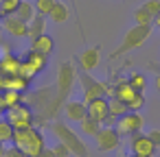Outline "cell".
I'll return each mask as SVG.
<instances>
[{
    "mask_svg": "<svg viewBox=\"0 0 160 157\" xmlns=\"http://www.w3.org/2000/svg\"><path fill=\"white\" fill-rule=\"evenodd\" d=\"M13 146H18L20 150H24L27 157H38L44 148H46V137L40 129L29 127V129H16L13 135Z\"/></svg>",
    "mask_w": 160,
    "mask_h": 157,
    "instance_id": "cell-1",
    "label": "cell"
},
{
    "mask_svg": "<svg viewBox=\"0 0 160 157\" xmlns=\"http://www.w3.org/2000/svg\"><path fill=\"white\" fill-rule=\"evenodd\" d=\"M48 129L53 131V135L57 137V142H62V144H66V146L70 148L72 157H90L86 142L81 140V135H79L77 131H72V129H70V124L55 120V122H51V124H48Z\"/></svg>",
    "mask_w": 160,
    "mask_h": 157,
    "instance_id": "cell-2",
    "label": "cell"
},
{
    "mask_svg": "<svg viewBox=\"0 0 160 157\" xmlns=\"http://www.w3.org/2000/svg\"><path fill=\"white\" fill-rule=\"evenodd\" d=\"M151 31H153V24H151V26L134 24V26L123 35V42H121V44H118V48L112 53V57H123V55H127V53H132V50L140 48V46L149 39Z\"/></svg>",
    "mask_w": 160,
    "mask_h": 157,
    "instance_id": "cell-3",
    "label": "cell"
},
{
    "mask_svg": "<svg viewBox=\"0 0 160 157\" xmlns=\"http://www.w3.org/2000/svg\"><path fill=\"white\" fill-rule=\"evenodd\" d=\"M79 81V72H77V66L75 61H62L59 68H57V81H55V90L59 94V98L66 103L75 83Z\"/></svg>",
    "mask_w": 160,
    "mask_h": 157,
    "instance_id": "cell-4",
    "label": "cell"
},
{
    "mask_svg": "<svg viewBox=\"0 0 160 157\" xmlns=\"http://www.w3.org/2000/svg\"><path fill=\"white\" fill-rule=\"evenodd\" d=\"M79 85H81V96H83V103H90L94 98H101L108 94V87L103 81H97L90 72H81L79 74Z\"/></svg>",
    "mask_w": 160,
    "mask_h": 157,
    "instance_id": "cell-5",
    "label": "cell"
},
{
    "mask_svg": "<svg viewBox=\"0 0 160 157\" xmlns=\"http://www.w3.org/2000/svg\"><path fill=\"white\" fill-rule=\"evenodd\" d=\"M142 127H145V118L140 111H127L116 122V131L121 133V137H132V135L140 133Z\"/></svg>",
    "mask_w": 160,
    "mask_h": 157,
    "instance_id": "cell-6",
    "label": "cell"
},
{
    "mask_svg": "<svg viewBox=\"0 0 160 157\" xmlns=\"http://www.w3.org/2000/svg\"><path fill=\"white\" fill-rule=\"evenodd\" d=\"M5 118H7L16 129H29V127H33V122H35L33 107H29V105H24V103H22V105H18V107L7 109Z\"/></svg>",
    "mask_w": 160,
    "mask_h": 157,
    "instance_id": "cell-7",
    "label": "cell"
},
{
    "mask_svg": "<svg viewBox=\"0 0 160 157\" xmlns=\"http://www.w3.org/2000/svg\"><path fill=\"white\" fill-rule=\"evenodd\" d=\"M97 148L101 153H110V150H116L121 146V133L116 131V127H101V131L97 133Z\"/></svg>",
    "mask_w": 160,
    "mask_h": 157,
    "instance_id": "cell-8",
    "label": "cell"
},
{
    "mask_svg": "<svg viewBox=\"0 0 160 157\" xmlns=\"http://www.w3.org/2000/svg\"><path fill=\"white\" fill-rule=\"evenodd\" d=\"M129 150H132V155L153 157V153H156V144L147 137V133H145V135H142V133H136V135H132V140H129Z\"/></svg>",
    "mask_w": 160,
    "mask_h": 157,
    "instance_id": "cell-9",
    "label": "cell"
},
{
    "mask_svg": "<svg viewBox=\"0 0 160 157\" xmlns=\"http://www.w3.org/2000/svg\"><path fill=\"white\" fill-rule=\"evenodd\" d=\"M0 26L11 37H29V24L22 22L20 18H16V16H5L0 20Z\"/></svg>",
    "mask_w": 160,
    "mask_h": 157,
    "instance_id": "cell-10",
    "label": "cell"
},
{
    "mask_svg": "<svg viewBox=\"0 0 160 157\" xmlns=\"http://www.w3.org/2000/svg\"><path fill=\"white\" fill-rule=\"evenodd\" d=\"M99 63H101V48H99V46L86 48V50L77 57V66H79L81 72H92V70H97Z\"/></svg>",
    "mask_w": 160,
    "mask_h": 157,
    "instance_id": "cell-11",
    "label": "cell"
},
{
    "mask_svg": "<svg viewBox=\"0 0 160 157\" xmlns=\"http://www.w3.org/2000/svg\"><path fill=\"white\" fill-rule=\"evenodd\" d=\"M29 83L24 76L20 74H7V72H0V92L5 90H18V92H27L29 90Z\"/></svg>",
    "mask_w": 160,
    "mask_h": 157,
    "instance_id": "cell-12",
    "label": "cell"
},
{
    "mask_svg": "<svg viewBox=\"0 0 160 157\" xmlns=\"http://www.w3.org/2000/svg\"><path fill=\"white\" fill-rule=\"evenodd\" d=\"M64 116L70 120V122H81L86 116H88V105L83 100H66L64 103Z\"/></svg>",
    "mask_w": 160,
    "mask_h": 157,
    "instance_id": "cell-13",
    "label": "cell"
},
{
    "mask_svg": "<svg viewBox=\"0 0 160 157\" xmlns=\"http://www.w3.org/2000/svg\"><path fill=\"white\" fill-rule=\"evenodd\" d=\"M86 105H88V116L101 120V124H103V120L110 116V98H105V96L94 98V100H90V103H86Z\"/></svg>",
    "mask_w": 160,
    "mask_h": 157,
    "instance_id": "cell-14",
    "label": "cell"
},
{
    "mask_svg": "<svg viewBox=\"0 0 160 157\" xmlns=\"http://www.w3.org/2000/svg\"><path fill=\"white\" fill-rule=\"evenodd\" d=\"M140 92H136L134 87H132V83L127 81V79H121L116 85H114V98H118V100H123L125 105H129L136 96H138Z\"/></svg>",
    "mask_w": 160,
    "mask_h": 157,
    "instance_id": "cell-15",
    "label": "cell"
},
{
    "mask_svg": "<svg viewBox=\"0 0 160 157\" xmlns=\"http://www.w3.org/2000/svg\"><path fill=\"white\" fill-rule=\"evenodd\" d=\"M31 48L33 50H38V53H42V55H46V57H51L53 55V50H55V39L51 37V35H40V37H35V39H31Z\"/></svg>",
    "mask_w": 160,
    "mask_h": 157,
    "instance_id": "cell-16",
    "label": "cell"
},
{
    "mask_svg": "<svg viewBox=\"0 0 160 157\" xmlns=\"http://www.w3.org/2000/svg\"><path fill=\"white\" fill-rule=\"evenodd\" d=\"M20 63H22V59H18L13 53L2 55V57H0V72H7V74H18V72H20Z\"/></svg>",
    "mask_w": 160,
    "mask_h": 157,
    "instance_id": "cell-17",
    "label": "cell"
},
{
    "mask_svg": "<svg viewBox=\"0 0 160 157\" xmlns=\"http://www.w3.org/2000/svg\"><path fill=\"white\" fill-rule=\"evenodd\" d=\"M101 120H97V118H92V116H86L81 122H79V131L83 133V135H88V137H97V133L101 131Z\"/></svg>",
    "mask_w": 160,
    "mask_h": 157,
    "instance_id": "cell-18",
    "label": "cell"
},
{
    "mask_svg": "<svg viewBox=\"0 0 160 157\" xmlns=\"http://www.w3.org/2000/svg\"><path fill=\"white\" fill-rule=\"evenodd\" d=\"M24 61H27L29 66H33L38 72H42V70L46 68V63H48V57L42 55V53H38V50H33V48H29L27 55H24Z\"/></svg>",
    "mask_w": 160,
    "mask_h": 157,
    "instance_id": "cell-19",
    "label": "cell"
},
{
    "mask_svg": "<svg viewBox=\"0 0 160 157\" xmlns=\"http://www.w3.org/2000/svg\"><path fill=\"white\" fill-rule=\"evenodd\" d=\"M16 18H20L22 22H31L35 16H38V11H35V2H31V0H22L20 2V7H18V11L13 13Z\"/></svg>",
    "mask_w": 160,
    "mask_h": 157,
    "instance_id": "cell-20",
    "label": "cell"
},
{
    "mask_svg": "<svg viewBox=\"0 0 160 157\" xmlns=\"http://www.w3.org/2000/svg\"><path fill=\"white\" fill-rule=\"evenodd\" d=\"M46 33V16H35L31 22H29V39H35L40 35Z\"/></svg>",
    "mask_w": 160,
    "mask_h": 157,
    "instance_id": "cell-21",
    "label": "cell"
},
{
    "mask_svg": "<svg viewBox=\"0 0 160 157\" xmlns=\"http://www.w3.org/2000/svg\"><path fill=\"white\" fill-rule=\"evenodd\" d=\"M55 24H64L68 18H70V9L62 2V0H57V5L53 7V11H51V16H48Z\"/></svg>",
    "mask_w": 160,
    "mask_h": 157,
    "instance_id": "cell-22",
    "label": "cell"
},
{
    "mask_svg": "<svg viewBox=\"0 0 160 157\" xmlns=\"http://www.w3.org/2000/svg\"><path fill=\"white\" fill-rule=\"evenodd\" d=\"M13 135H16V127L7 118H0V142H2V144H11Z\"/></svg>",
    "mask_w": 160,
    "mask_h": 157,
    "instance_id": "cell-23",
    "label": "cell"
},
{
    "mask_svg": "<svg viewBox=\"0 0 160 157\" xmlns=\"http://www.w3.org/2000/svg\"><path fill=\"white\" fill-rule=\"evenodd\" d=\"M2 96H5V103H7L9 109H11V107H18V105L24 103V96H22V92H18V90H5Z\"/></svg>",
    "mask_w": 160,
    "mask_h": 157,
    "instance_id": "cell-24",
    "label": "cell"
},
{
    "mask_svg": "<svg viewBox=\"0 0 160 157\" xmlns=\"http://www.w3.org/2000/svg\"><path fill=\"white\" fill-rule=\"evenodd\" d=\"M127 81L132 83V87H134L136 92H140V94H145V90H147V76H145L142 72H132Z\"/></svg>",
    "mask_w": 160,
    "mask_h": 157,
    "instance_id": "cell-25",
    "label": "cell"
},
{
    "mask_svg": "<svg viewBox=\"0 0 160 157\" xmlns=\"http://www.w3.org/2000/svg\"><path fill=\"white\" fill-rule=\"evenodd\" d=\"M129 109H127V105L123 103V100H118V98H110V116H114V118H121V116H125Z\"/></svg>",
    "mask_w": 160,
    "mask_h": 157,
    "instance_id": "cell-26",
    "label": "cell"
},
{
    "mask_svg": "<svg viewBox=\"0 0 160 157\" xmlns=\"http://www.w3.org/2000/svg\"><path fill=\"white\" fill-rule=\"evenodd\" d=\"M134 24L151 26V24H153V16H151V13H147V11L140 7V9H136V11H134Z\"/></svg>",
    "mask_w": 160,
    "mask_h": 157,
    "instance_id": "cell-27",
    "label": "cell"
},
{
    "mask_svg": "<svg viewBox=\"0 0 160 157\" xmlns=\"http://www.w3.org/2000/svg\"><path fill=\"white\" fill-rule=\"evenodd\" d=\"M55 5H57V0H35V11H38L40 16H46V18H48Z\"/></svg>",
    "mask_w": 160,
    "mask_h": 157,
    "instance_id": "cell-28",
    "label": "cell"
},
{
    "mask_svg": "<svg viewBox=\"0 0 160 157\" xmlns=\"http://www.w3.org/2000/svg\"><path fill=\"white\" fill-rule=\"evenodd\" d=\"M22 0H0V11H2V18L5 16H13L18 11Z\"/></svg>",
    "mask_w": 160,
    "mask_h": 157,
    "instance_id": "cell-29",
    "label": "cell"
},
{
    "mask_svg": "<svg viewBox=\"0 0 160 157\" xmlns=\"http://www.w3.org/2000/svg\"><path fill=\"white\" fill-rule=\"evenodd\" d=\"M142 9L147 11V13H151L153 16V20L160 16V0H147V2L142 5Z\"/></svg>",
    "mask_w": 160,
    "mask_h": 157,
    "instance_id": "cell-30",
    "label": "cell"
},
{
    "mask_svg": "<svg viewBox=\"0 0 160 157\" xmlns=\"http://www.w3.org/2000/svg\"><path fill=\"white\" fill-rule=\"evenodd\" d=\"M142 107H145V94H138V96L127 105V109H129V111H140Z\"/></svg>",
    "mask_w": 160,
    "mask_h": 157,
    "instance_id": "cell-31",
    "label": "cell"
},
{
    "mask_svg": "<svg viewBox=\"0 0 160 157\" xmlns=\"http://www.w3.org/2000/svg\"><path fill=\"white\" fill-rule=\"evenodd\" d=\"M53 150H55V155H57V157H72L70 148H68L66 144H62V142H57V144L53 146Z\"/></svg>",
    "mask_w": 160,
    "mask_h": 157,
    "instance_id": "cell-32",
    "label": "cell"
},
{
    "mask_svg": "<svg viewBox=\"0 0 160 157\" xmlns=\"http://www.w3.org/2000/svg\"><path fill=\"white\" fill-rule=\"evenodd\" d=\"M5 157H27V155H24V150H20L18 146L9 144V146H7V150H5Z\"/></svg>",
    "mask_w": 160,
    "mask_h": 157,
    "instance_id": "cell-33",
    "label": "cell"
},
{
    "mask_svg": "<svg viewBox=\"0 0 160 157\" xmlns=\"http://www.w3.org/2000/svg\"><path fill=\"white\" fill-rule=\"evenodd\" d=\"M147 137H149V140L156 144V148L160 146V131H158V129H151V131H147Z\"/></svg>",
    "mask_w": 160,
    "mask_h": 157,
    "instance_id": "cell-34",
    "label": "cell"
},
{
    "mask_svg": "<svg viewBox=\"0 0 160 157\" xmlns=\"http://www.w3.org/2000/svg\"><path fill=\"white\" fill-rule=\"evenodd\" d=\"M7 103H5V96H2V92H0V118H5V113H7Z\"/></svg>",
    "mask_w": 160,
    "mask_h": 157,
    "instance_id": "cell-35",
    "label": "cell"
},
{
    "mask_svg": "<svg viewBox=\"0 0 160 157\" xmlns=\"http://www.w3.org/2000/svg\"><path fill=\"white\" fill-rule=\"evenodd\" d=\"M38 157H57V155H55V150H53V148H48V146H46V148H44Z\"/></svg>",
    "mask_w": 160,
    "mask_h": 157,
    "instance_id": "cell-36",
    "label": "cell"
},
{
    "mask_svg": "<svg viewBox=\"0 0 160 157\" xmlns=\"http://www.w3.org/2000/svg\"><path fill=\"white\" fill-rule=\"evenodd\" d=\"M5 150H7V144L0 142V157H5Z\"/></svg>",
    "mask_w": 160,
    "mask_h": 157,
    "instance_id": "cell-37",
    "label": "cell"
},
{
    "mask_svg": "<svg viewBox=\"0 0 160 157\" xmlns=\"http://www.w3.org/2000/svg\"><path fill=\"white\" fill-rule=\"evenodd\" d=\"M156 90H158V94H160V72H158V76H156Z\"/></svg>",
    "mask_w": 160,
    "mask_h": 157,
    "instance_id": "cell-38",
    "label": "cell"
},
{
    "mask_svg": "<svg viewBox=\"0 0 160 157\" xmlns=\"http://www.w3.org/2000/svg\"><path fill=\"white\" fill-rule=\"evenodd\" d=\"M153 26H156V29H160V16H158V18L153 20Z\"/></svg>",
    "mask_w": 160,
    "mask_h": 157,
    "instance_id": "cell-39",
    "label": "cell"
},
{
    "mask_svg": "<svg viewBox=\"0 0 160 157\" xmlns=\"http://www.w3.org/2000/svg\"><path fill=\"white\" fill-rule=\"evenodd\" d=\"M0 46H2V26H0Z\"/></svg>",
    "mask_w": 160,
    "mask_h": 157,
    "instance_id": "cell-40",
    "label": "cell"
},
{
    "mask_svg": "<svg viewBox=\"0 0 160 157\" xmlns=\"http://www.w3.org/2000/svg\"><path fill=\"white\" fill-rule=\"evenodd\" d=\"M70 5H72V7H75V0H70Z\"/></svg>",
    "mask_w": 160,
    "mask_h": 157,
    "instance_id": "cell-41",
    "label": "cell"
},
{
    "mask_svg": "<svg viewBox=\"0 0 160 157\" xmlns=\"http://www.w3.org/2000/svg\"><path fill=\"white\" fill-rule=\"evenodd\" d=\"M132 157H142V155H132Z\"/></svg>",
    "mask_w": 160,
    "mask_h": 157,
    "instance_id": "cell-42",
    "label": "cell"
},
{
    "mask_svg": "<svg viewBox=\"0 0 160 157\" xmlns=\"http://www.w3.org/2000/svg\"><path fill=\"white\" fill-rule=\"evenodd\" d=\"M0 18H2V11H0Z\"/></svg>",
    "mask_w": 160,
    "mask_h": 157,
    "instance_id": "cell-43",
    "label": "cell"
},
{
    "mask_svg": "<svg viewBox=\"0 0 160 157\" xmlns=\"http://www.w3.org/2000/svg\"><path fill=\"white\" fill-rule=\"evenodd\" d=\"M129 157H132V155H129Z\"/></svg>",
    "mask_w": 160,
    "mask_h": 157,
    "instance_id": "cell-44",
    "label": "cell"
}]
</instances>
